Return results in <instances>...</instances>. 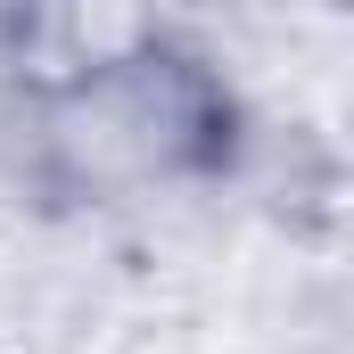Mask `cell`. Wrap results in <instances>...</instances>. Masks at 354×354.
I'll use <instances>...</instances> for the list:
<instances>
[{"mask_svg": "<svg viewBox=\"0 0 354 354\" xmlns=\"http://www.w3.org/2000/svg\"><path fill=\"white\" fill-rule=\"evenodd\" d=\"M50 149L58 165L91 189H132V181H174L198 157H214L223 132V99L198 66H181L165 50H149L140 66L107 75V83L50 99Z\"/></svg>", "mask_w": 354, "mask_h": 354, "instance_id": "cell-1", "label": "cell"}, {"mask_svg": "<svg viewBox=\"0 0 354 354\" xmlns=\"http://www.w3.org/2000/svg\"><path fill=\"white\" fill-rule=\"evenodd\" d=\"M149 50H165L149 0H17L8 8V58L41 107L140 66Z\"/></svg>", "mask_w": 354, "mask_h": 354, "instance_id": "cell-2", "label": "cell"}]
</instances>
